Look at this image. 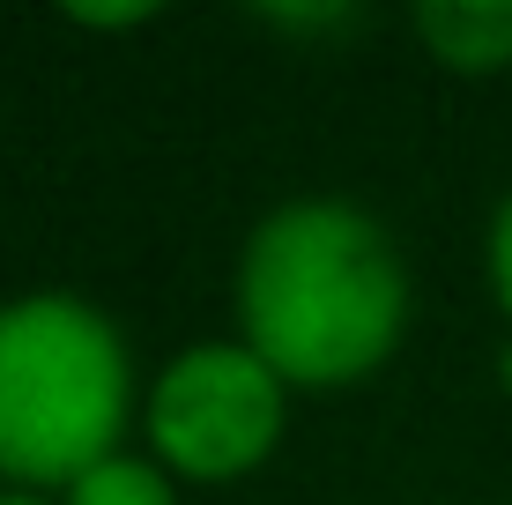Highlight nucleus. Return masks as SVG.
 <instances>
[{"mask_svg": "<svg viewBox=\"0 0 512 505\" xmlns=\"http://www.w3.org/2000/svg\"><path fill=\"white\" fill-rule=\"evenodd\" d=\"M238 320L245 342L297 387L364 379L401 342L409 268L379 216L357 201H282L253 223L238 260Z\"/></svg>", "mask_w": 512, "mask_h": 505, "instance_id": "nucleus-1", "label": "nucleus"}, {"mask_svg": "<svg viewBox=\"0 0 512 505\" xmlns=\"http://www.w3.org/2000/svg\"><path fill=\"white\" fill-rule=\"evenodd\" d=\"M134 402L127 342L90 298L30 290L0 305V476L75 483L119 454V424Z\"/></svg>", "mask_w": 512, "mask_h": 505, "instance_id": "nucleus-2", "label": "nucleus"}, {"mask_svg": "<svg viewBox=\"0 0 512 505\" xmlns=\"http://www.w3.org/2000/svg\"><path fill=\"white\" fill-rule=\"evenodd\" d=\"M149 439L179 476H245L282 439V372L253 342H193L149 387Z\"/></svg>", "mask_w": 512, "mask_h": 505, "instance_id": "nucleus-3", "label": "nucleus"}, {"mask_svg": "<svg viewBox=\"0 0 512 505\" xmlns=\"http://www.w3.org/2000/svg\"><path fill=\"white\" fill-rule=\"evenodd\" d=\"M423 45L461 75L512 67V0H423L416 8Z\"/></svg>", "mask_w": 512, "mask_h": 505, "instance_id": "nucleus-4", "label": "nucleus"}, {"mask_svg": "<svg viewBox=\"0 0 512 505\" xmlns=\"http://www.w3.org/2000/svg\"><path fill=\"white\" fill-rule=\"evenodd\" d=\"M67 505H179L171 498V476L141 454H104L90 476L67 483Z\"/></svg>", "mask_w": 512, "mask_h": 505, "instance_id": "nucleus-5", "label": "nucleus"}, {"mask_svg": "<svg viewBox=\"0 0 512 505\" xmlns=\"http://www.w3.org/2000/svg\"><path fill=\"white\" fill-rule=\"evenodd\" d=\"M490 290H498V305L512 320V194L498 201V216H490Z\"/></svg>", "mask_w": 512, "mask_h": 505, "instance_id": "nucleus-6", "label": "nucleus"}, {"mask_svg": "<svg viewBox=\"0 0 512 505\" xmlns=\"http://www.w3.org/2000/svg\"><path fill=\"white\" fill-rule=\"evenodd\" d=\"M149 8H75V23H141Z\"/></svg>", "mask_w": 512, "mask_h": 505, "instance_id": "nucleus-7", "label": "nucleus"}, {"mask_svg": "<svg viewBox=\"0 0 512 505\" xmlns=\"http://www.w3.org/2000/svg\"><path fill=\"white\" fill-rule=\"evenodd\" d=\"M0 505H45L38 491H0Z\"/></svg>", "mask_w": 512, "mask_h": 505, "instance_id": "nucleus-8", "label": "nucleus"}, {"mask_svg": "<svg viewBox=\"0 0 512 505\" xmlns=\"http://www.w3.org/2000/svg\"><path fill=\"white\" fill-rule=\"evenodd\" d=\"M505 387H512V350H505Z\"/></svg>", "mask_w": 512, "mask_h": 505, "instance_id": "nucleus-9", "label": "nucleus"}]
</instances>
